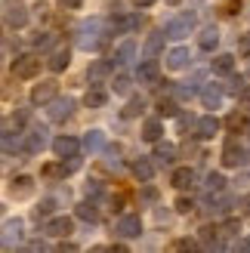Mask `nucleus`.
<instances>
[{"label": "nucleus", "mask_w": 250, "mask_h": 253, "mask_svg": "<svg viewBox=\"0 0 250 253\" xmlns=\"http://www.w3.org/2000/svg\"><path fill=\"white\" fill-rule=\"evenodd\" d=\"M192 179H195V173L189 170V167H179V170H173V185H176V188H189L192 185Z\"/></svg>", "instance_id": "a878e982"}, {"label": "nucleus", "mask_w": 250, "mask_h": 253, "mask_svg": "<svg viewBox=\"0 0 250 253\" xmlns=\"http://www.w3.org/2000/svg\"><path fill=\"white\" fill-rule=\"evenodd\" d=\"M201 235H204V241H213L216 244V229H213V225H204ZM213 244H210V247H213Z\"/></svg>", "instance_id": "4c0bfd02"}, {"label": "nucleus", "mask_w": 250, "mask_h": 253, "mask_svg": "<svg viewBox=\"0 0 250 253\" xmlns=\"http://www.w3.org/2000/svg\"><path fill=\"white\" fill-rule=\"evenodd\" d=\"M83 148V142H78L74 136H59L56 142H53V151L59 158H78V151Z\"/></svg>", "instance_id": "9d476101"}, {"label": "nucleus", "mask_w": 250, "mask_h": 253, "mask_svg": "<svg viewBox=\"0 0 250 253\" xmlns=\"http://www.w3.org/2000/svg\"><path fill=\"white\" fill-rule=\"evenodd\" d=\"M189 62H192V53H189L185 46H176V49H170V53H167V68H170V71L189 68Z\"/></svg>", "instance_id": "f8f14e48"}, {"label": "nucleus", "mask_w": 250, "mask_h": 253, "mask_svg": "<svg viewBox=\"0 0 250 253\" xmlns=\"http://www.w3.org/2000/svg\"><path fill=\"white\" fill-rule=\"evenodd\" d=\"M142 198H145V201H155V198H158V192H155V188H145Z\"/></svg>", "instance_id": "09e8293b"}, {"label": "nucleus", "mask_w": 250, "mask_h": 253, "mask_svg": "<svg viewBox=\"0 0 250 253\" xmlns=\"http://www.w3.org/2000/svg\"><path fill=\"white\" fill-rule=\"evenodd\" d=\"M83 102H86V108H105V102H108V90H105V86H99V84H93Z\"/></svg>", "instance_id": "dca6fc26"}, {"label": "nucleus", "mask_w": 250, "mask_h": 253, "mask_svg": "<svg viewBox=\"0 0 250 253\" xmlns=\"http://www.w3.org/2000/svg\"><path fill=\"white\" fill-rule=\"evenodd\" d=\"M68 62H71V49H68V46H56L46 65H49V71H56V74H59V71H65V68H68Z\"/></svg>", "instance_id": "4468645a"}, {"label": "nucleus", "mask_w": 250, "mask_h": 253, "mask_svg": "<svg viewBox=\"0 0 250 253\" xmlns=\"http://www.w3.org/2000/svg\"><path fill=\"white\" fill-rule=\"evenodd\" d=\"M43 232L53 235V238H68V235L74 232V222H71L68 216H53V219H46Z\"/></svg>", "instance_id": "1a4fd4ad"}, {"label": "nucleus", "mask_w": 250, "mask_h": 253, "mask_svg": "<svg viewBox=\"0 0 250 253\" xmlns=\"http://www.w3.org/2000/svg\"><path fill=\"white\" fill-rule=\"evenodd\" d=\"M201 102H204V108H219V102H222V86H204L201 90Z\"/></svg>", "instance_id": "aec40b11"}, {"label": "nucleus", "mask_w": 250, "mask_h": 253, "mask_svg": "<svg viewBox=\"0 0 250 253\" xmlns=\"http://www.w3.org/2000/svg\"><path fill=\"white\" fill-rule=\"evenodd\" d=\"M226 126H229V130H241V126H244V118H241V115H229Z\"/></svg>", "instance_id": "e433bc0d"}, {"label": "nucleus", "mask_w": 250, "mask_h": 253, "mask_svg": "<svg viewBox=\"0 0 250 253\" xmlns=\"http://www.w3.org/2000/svg\"><path fill=\"white\" fill-rule=\"evenodd\" d=\"M195 241H189V238H182V241H173V250H192Z\"/></svg>", "instance_id": "a19ab883"}, {"label": "nucleus", "mask_w": 250, "mask_h": 253, "mask_svg": "<svg viewBox=\"0 0 250 253\" xmlns=\"http://www.w3.org/2000/svg\"><path fill=\"white\" fill-rule=\"evenodd\" d=\"M111 90H115L118 96H127L130 93V78H127V74H118L115 84H111Z\"/></svg>", "instance_id": "473e14b6"}, {"label": "nucleus", "mask_w": 250, "mask_h": 253, "mask_svg": "<svg viewBox=\"0 0 250 253\" xmlns=\"http://www.w3.org/2000/svg\"><path fill=\"white\" fill-rule=\"evenodd\" d=\"M115 232H118L121 238H139V232H142V219L136 216V213H127V216L118 219Z\"/></svg>", "instance_id": "39448f33"}, {"label": "nucleus", "mask_w": 250, "mask_h": 253, "mask_svg": "<svg viewBox=\"0 0 250 253\" xmlns=\"http://www.w3.org/2000/svg\"><path fill=\"white\" fill-rule=\"evenodd\" d=\"M46 142H49L46 130H43V126H34V130L28 133V139H25V148H28L31 155H37V151H43V148H46Z\"/></svg>", "instance_id": "ddd939ff"}, {"label": "nucleus", "mask_w": 250, "mask_h": 253, "mask_svg": "<svg viewBox=\"0 0 250 253\" xmlns=\"http://www.w3.org/2000/svg\"><path fill=\"white\" fill-rule=\"evenodd\" d=\"M81 3H83V0H62V6H65V9H81Z\"/></svg>", "instance_id": "49530a36"}, {"label": "nucleus", "mask_w": 250, "mask_h": 253, "mask_svg": "<svg viewBox=\"0 0 250 253\" xmlns=\"http://www.w3.org/2000/svg\"><path fill=\"white\" fill-rule=\"evenodd\" d=\"M53 210H56V201H53V198H46V201H41V207H37L34 213H37V219H41V216H49Z\"/></svg>", "instance_id": "f704fd0d"}, {"label": "nucleus", "mask_w": 250, "mask_h": 253, "mask_svg": "<svg viewBox=\"0 0 250 253\" xmlns=\"http://www.w3.org/2000/svg\"><path fill=\"white\" fill-rule=\"evenodd\" d=\"M142 108H145V99L139 96V99H130V102H127V108H124L121 115H124V118H136V115H139Z\"/></svg>", "instance_id": "7c9ffc66"}, {"label": "nucleus", "mask_w": 250, "mask_h": 253, "mask_svg": "<svg viewBox=\"0 0 250 253\" xmlns=\"http://www.w3.org/2000/svg\"><path fill=\"white\" fill-rule=\"evenodd\" d=\"M207 192H222V188H226V179H222L219 173H207Z\"/></svg>", "instance_id": "2f4dec72"}, {"label": "nucleus", "mask_w": 250, "mask_h": 253, "mask_svg": "<svg viewBox=\"0 0 250 253\" xmlns=\"http://www.w3.org/2000/svg\"><path fill=\"white\" fill-rule=\"evenodd\" d=\"M161 133H164V124H161L158 118H152V121H145V124H142V136L148 139V142H158Z\"/></svg>", "instance_id": "b1692460"}, {"label": "nucleus", "mask_w": 250, "mask_h": 253, "mask_svg": "<svg viewBox=\"0 0 250 253\" xmlns=\"http://www.w3.org/2000/svg\"><path fill=\"white\" fill-rule=\"evenodd\" d=\"M133 56H136V43L133 41H124L115 53H111V65H127Z\"/></svg>", "instance_id": "f3484780"}, {"label": "nucleus", "mask_w": 250, "mask_h": 253, "mask_svg": "<svg viewBox=\"0 0 250 253\" xmlns=\"http://www.w3.org/2000/svg\"><path fill=\"white\" fill-rule=\"evenodd\" d=\"M176 115H179L176 102H173V99H164V96H161V99H158V118H176Z\"/></svg>", "instance_id": "bb28decb"}, {"label": "nucleus", "mask_w": 250, "mask_h": 253, "mask_svg": "<svg viewBox=\"0 0 250 253\" xmlns=\"http://www.w3.org/2000/svg\"><path fill=\"white\" fill-rule=\"evenodd\" d=\"M152 3H155V0H133L136 9H145V6H152Z\"/></svg>", "instance_id": "de8ad7c7"}, {"label": "nucleus", "mask_w": 250, "mask_h": 253, "mask_svg": "<svg viewBox=\"0 0 250 253\" xmlns=\"http://www.w3.org/2000/svg\"><path fill=\"white\" fill-rule=\"evenodd\" d=\"M158 74H161L158 62H155L152 56H148V59L142 62V65L136 68V81H139V84H158Z\"/></svg>", "instance_id": "9b49d317"}, {"label": "nucleus", "mask_w": 250, "mask_h": 253, "mask_svg": "<svg viewBox=\"0 0 250 253\" xmlns=\"http://www.w3.org/2000/svg\"><path fill=\"white\" fill-rule=\"evenodd\" d=\"M244 161H247V151L235 142V139H229L226 148H222V164H226V167H241Z\"/></svg>", "instance_id": "6e6552de"}, {"label": "nucleus", "mask_w": 250, "mask_h": 253, "mask_svg": "<svg viewBox=\"0 0 250 253\" xmlns=\"http://www.w3.org/2000/svg\"><path fill=\"white\" fill-rule=\"evenodd\" d=\"M216 130H219V121H216L213 115L198 118V124H195V136H201V139H213Z\"/></svg>", "instance_id": "2eb2a0df"}, {"label": "nucleus", "mask_w": 250, "mask_h": 253, "mask_svg": "<svg viewBox=\"0 0 250 253\" xmlns=\"http://www.w3.org/2000/svg\"><path fill=\"white\" fill-rule=\"evenodd\" d=\"M238 105H241V108H250V86H247V90L238 96Z\"/></svg>", "instance_id": "c03bdc74"}, {"label": "nucleus", "mask_w": 250, "mask_h": 253, "mask_svg": "<svg viewBox=\"0 0 250 253\" xmlns=\"http://www.w3.org/2000/svg\"><path fill=\"white\" fill-rule=\"evenodd\" d=\"M78 216L86 219V222H96L99 219V210H96L93 201H83V204H78Z\"/></svg>", "instance_id": "cd10ccee"}, {"label": "nucleus", "mask_w": 250, "mask_h": 253, "mask_svg": "<svg viewBox=\"0 0 250 253\" xmlns=\"http://www.w3.org/2000/svg\"><path fill=\"white\" fill-rule=\"evenodd\" d=\"M3 19H6V28H22L28 22V9H25L22 0H3Z\"/></svg>", "instance_id": "7ed1b4c3"}, {"label": "nucleus", "mask_w": 250, "mask_h": 253, "mask_svg": "<svg viewBox=\"0 0 250 253\" xmlns=\"http://www.w3.org/2000/svg\"><path fill=\"white\" fill-rule=\"evenodd\" d=\"M210 68H213L216 74H232V71H235V56L219 53V56L213 59V65H210Z\"/></svg>", "instance_id": "5701e85b"}, {"label": "nucleus", "mask_w": 250, "mask_h": 253, "mask_svg": "<svg viewBox=\"0 0 250 253\" xmlns=\"http://www.w3.org/2000/svg\"><path fill=\"white\" fill-rule=\"evenodd\" d=\"M28 108H25V111H19V115H16V126H25V124H28Z\"/></svg>", "instance_id": "a18cd8bd"}, {"label": "nucleus", "mask_w": 250, "mask_h": 253, "mask_svg": "<svg viewBox=\"0 0 250 253\" xmlns=\"http://www.w3.org/2000/svg\"><path fill=\"white\" fill-rule=\"evenodd\" d=\"M222 12H226V16H235V12H241V0H232V3L222 9Z\"/></svg>", "instance_id": "79ce46f5"}, {"label": "nucleus", "mask_w": 250, "mask_h": 253, "mask_svg": "<svg viewBox=\"0 0 250 253\" xmlns=\"http://www.w3.org/2000/svg\"><path fill=\"white\" fill-rule=\"evenodd\" d=\"M238 53L250 59V31H244V34L238 37Z\"/></svg>", "instance_id": "c9c22d12"}, {"label": "nucleus", "mask_w": 250, "mask_h": 253, "mask_svg": "<svg viewBox=\"0 0 250 253\" xmlns=\"http://www.w3.org/2000/svg\"><path fill=\"white\" fill-rule=\"evenodd\" d=\"M56 93H59V84H56V81H41V84H37L34 90H31V102H34V105L53 102Z\"/></svg>", "instance_id": "0eeeda50"}, {"label": "nucleus", "mask_w": 250, "mask_h": 253, "mask_svg": "<svg viewBox=\"0 0 250 253\" xmlns=\"http://www.w3.org/2000/svg\"><path fill=\"white\" fill-rule=\"evenodd\" d=\"M53 43H56V34H53V31H37V34H34V46H37V49H49Z\"/></svg>", "instance_id": "c85d7f7f"}, {"label": "nucleus", "mask_w": 250, "mask_h": 253, "mask_svg": "<svg viewBox=\"0 0 250 253\" xmlns=\"http://www.w3.org/2000/svg\"><path fill=\"white\" fill-rule=\"evenodd\" d=\"M216 43H219V31L213 28V25H207V28L198 34V46H201L204 53H210V49H213Z\"/></svg>", "instance_id": "6ab92c4d"}, {"label": "nucleus", "mask_w": 250, "mask_h": 253, "mask_svg": "<svg viewBox=\"0 0 250 253\" xmlns=\"http://www.w3.org/2000/svg\"><path fill=\"white\" fill-rule=\"evenodd\" d=\"M195 28V16H189V12H185V16H176V19H170L167 25H164V31H167V37H185Z\"/></svg>", "instance_id": "423d86ee"}, {"label": "nucleus", "mask_w": 250, "mask_h": 253, "mask_svg": "<svg viewBox=\"0 0 250 253\" xmlns=\"http://www.w3.org/2000/svg\"><path fill=\"white\" fill-rule=\"evenodd\" d=\"M71 111H74V99H53L49 102V108H46V118L49 121H56V124H62L65 118H71Z\"/></svg>", "instance_id": "20e7f679"}, {"label": "nucleus", "mask_w": 250, "mask_h": 253, "mask_svg": "<svg viewBox=\"0 0 250 253\" xmlns=\"http://www.w3.org/2000/svg\"><path fill=\"white\" fill-rule=\"evenodd\" d=\"M105 71H108V65H105V62H96V65L90 68V78H102Z\"/></svg>", "instance_id": "58836bf2"}, {"label": "nucleus", "mask_w": 250, "mask_h": 253, "mask_svg": "<svg viewBox=\"0 0 250 253\" xmlns=\"http://www.w3.org/2000/svg\"><path fill=\"white\" fill-rule=\"evenodd\" d=\"M41 65L43 62L37 59V56H19L16 62H12V78H19V81H31L41 74Z\"/></svg>", "instance_id": "f03ea898"}, {"label": "nucleus", "mask_w": 250, "mask_h": 253, "mask_svg": "<svg viewBox=\"0 0 250 253\" xmlns=\"http://www.w3.org/2000/svg\"><path fill=\"white\" fill-rule=\"evenodd\" d=\"M133 173H136V179H139V182H148L155 176V164L139 158V161H133Z\"/></svg>", "instance_id": "412c9836"}, {"label": "nucleus", "mask_w": 250, "mask_h": 253, "mask_svg": "<svg viewBox=\"0 0 250 253\" xmlns=\"http://www.w3.org/2000/svg\"><path fill=\"white\" fill-rule=\"evenodd\" d=\"M81 34H78V46H83V49H96L99 43L105 41V28H102V19H90V22H83L81 28H78Z\"/></svg>", "instance_id": "f257e3e1"}, {"label": "nucleus", "mask_w": 250, "mask_h": 253, "mask_svg": "<svg viewBox=\"0 0 250 253\" xmlns=\"http://www.w3.org/2000/svg\"><path fill=\"white\" fill-rule=\"evenodd\" d=\"M222 229H226V235H238V229H241V222H238V219H229L226 225H222Z\"/></svg>", "instance_id": "ea45409f"}, {"label": "nucleus", "mask_w": 250, "mask_h": 253, "mask_svg": "<svg viewBox=\"0 0 250 253\" xmlns=\"http://www.w3.org/2000/svg\"><path fill=\"white\" fill-rule=\"evenodd\" d=\"M155 158H158V164H173V158H176V148H173V145H158V148H155Z\"/></svg>", "instance_id": "c756f323"}, {"label": "nucleus", "mask_w": 250, "mask_h": 253, "mask_svg": "<svg viewBox=\"0 0 250 253\" xmlns=\"http://www.w3.org/2000/svg\"><path fill=\"white\" fill-rule=\"evenodd\" d=\"M226 90H229L232 96H241V93L247 90V81L241 78V74H238V78H235V74H232V81H229V86H226Z\"/></svg>", "instance_id": "72a5a7b5"}, {"label": "nucleus", "mask_w": 250, "mask_h": 253, "mask_svg": "<svg viewBox=\"0 0 250 253\" xmlns=\"http://www.w3.org/2000/svg\"><path fill=\"white\" fill-rule=\"evenodd\" d=\"M9 192H12V198H28L34 192V179L31 176H19V179H12Z\"/></svg>", "instance_id": "a211bd4d"}, {"label": "nucleus", "mask_w": 250, "mask_h": 253, "mask_svg": "<svg viewBox=\"0 0 250 253\" xmlns=\"http://www.w3.org/2000/svg\"><path fill=\"white\" fill-rule=\"evenodd\" d=\"M167 3H170V6H176V3H179V0H167Z\"/></svg>", "instance_id": "8fccbe9b"}, {"label": "nucleus", "mask_w": 250, "mask_h": 253, "mask_svg": "<svg viewBox=\"0 0 250 253\" xmlns=\"http://www.w3.org/2000/svg\"><path fill=\"white\" fill-rule=\"evenodd\" d=\"M164 37H167V31L164 28H161V31H155L152 37H148V41H145V56H158L161 53V46H164Z\"/></svg>", "instance_id": "4be33fe9"}, {"label": "nucleus", "mask_w": 250, "mask_h": 253, "mask_svg": "<svg viewBox=\"0 0 250 253\" xmlns=\"http://www.w3.org/2000/svg\"><path fill=\"white\" fill-rule=\"evenodd\" d=\"M102 145H105V133L102 130H90V133L83 136V148L90 151V155H93V151H99Z\"/></svg>", "instance_id": "393cba45"}, {"label": "nucleus", "mask_w": 250, "mask_h": 253, "mask_svg": "<svg viewBox=\"0 0 250 253\" xmlns=\"http://www.w3.org/2000/svg\"><path fill=\"white\" fill-rule=\"evenodd\" d=\"M176 210H179V213H189V210H192V201H189V198H179V201H176Z\"/></svg>", "instance_id": "37998d69"}]
</instances>
